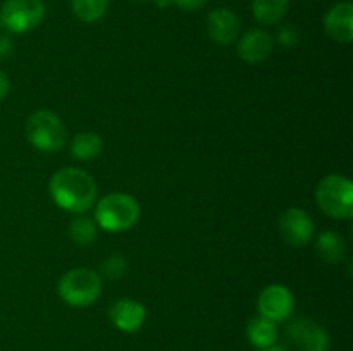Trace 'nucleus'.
Listing matches in <instances>:
<instances>
[{
    "label": "nucleus",
    "instance_id": "obj_15",
    "mask_svg": "<svg viewBox=\"0 0 353 351\" xmlns=\"http://www.w3.org/2000/svg\"><path fill=\"white\" fill-rule=\"evenodd\" d=\"M290 0H252L254 17L264 26H274L286 16Z\"/></svg>",
    "mask_w": 353,
    "mask_h": 351
},
{
    "label": "nucleus",
    "instance_id": "obj_22",
    "mask_svg": "<svg viewBox=\"0 0 353 351\" xmlns=\"http://www.w3.org/2000/svg\"><path fill=\"white\" fill-rule=\"evenodd\" d=\"M207 0H171V3L178 6L183 10H196L205 6Z\"/></svg>",
    "mask_w": 353,
    "mask_h": 351
},
{
    "label": "nucleus",
    "instance_id": "obj_10",
    "mask_svg": "<svg viewBox=\"0 0 353 351\" xmlns=\"http://www.w3.org/2000/svg\"><path fill=\"white\" fill-rule=\"evenodd\" d=\"M288 337L302 348V351H326L330 336L326 330L309 319H299L290 323Z\"/></svg>",
    "mask_w": 353,
    "mask_h": 351
},
{
    "label": "nucleus",
    "instance_id": "obj_27",
    "mask_svg": "<svg viewBox=\"0 0 353 351\" xmlns=\"http://www.w3.org/2000/svg\"><path fill=\"white\" fill-rule=\"evenodd\" d=\"M138 2H148V0H138Z\"/></svg>",
    "mask_w": 353,
    "mask_h": 351
},
{
    "label": "nucleus",
    "instance_id": "obj_3",
    "mask_svg": "<svg viewBox=\"0 0 353 351\" xmlns=\"http://www.w3.org/2000/svg\"><path fill=\"white\" fill-rule=\"evenodd\" d=\"M62 301L71 306H90L102 292V277L88 267H74L65 272L57 284Z\"/></svg>",
    "mask_w": 353,
    "mask_h": 351
},
{
    "label": "nucleus",
    "instance_id": "obj_2",
    "mask_svg": "<svg viewBox=\"0 0 353 351\" xmlns=\"http://www.w3.org/2000/svg\"><path fill=\"white\" fill-rule=\"evenodd\" d=\"M140 205L126 193H110L95 203V222L107 233H124L137 224Z\"/></svg>",
    "mask_w": 353,
    "mask_h": 351
},
{
    "label": "nucleus",
    "instance_id": "obj_20",
    "mask_svg": "<svg viewBox=\"0 0 353 351\" xmlns=\"http://www.w3.org/2000/svg\"><path fill=\"white\" fill-rule=\"evenodd\" d=\"M128 270V264L124 260L123 255H110L109 258L100 264V277H105V279H121Z\"/></svg>",
    "mask_w": 353,
    "mask_h": 351
},
{
    "label": "nucleus",
    "instance_id": "obj_18",
    "mask_svg": "<svg viewBox=\"0 0 353 351\" xmlns=\"http://www.w3.org/2000/svg\"><path fill=\"white\" fill-rule=\"evenodd\" d=\"M69 236H71L72 243H76L78 246H88L99 236V226H97L95 219L85 215V213H78L69 224Z\"/></svg>",
    "mask_w": 353,
    "mask_h": 351
},
{
    "label": "nucleus",
    "instance_id": "obj_4",
    "mask_svg": "<svg viewBox=\"0 0 353 351\" xmlns=\"http://www.w3.org/2000/svg\"><path fill=\"white\" fill-rule=\"evenodd\" d=\"M319 209L331 219H350L353 213V184L348 178L330 174L316 188Z\"/></svg>",
    "mask_w": 353,
    "mask_h": 351
},
{
    "label": "nucleus",
    "instance_id": "obj_5",
    "mask_svg": "<svg viewBox=\"0 0 353 351\" xmlns=\"http://www.w3.org/2000/svg\"><path fill=\"white\" fill-rule=\"evenodd\" d=\"M24 131L28 141L40 151H59L64 147L68 136V129L61 117L47 109L31 114Z\"/></svg>",
    "mask_w": 353,
    "mask_h": 351
},
{
    "label": "nucleus",
    "instance_id": "obj_14",
    "mask_svg": "<svg viewBox=\"0 0 353 351\" xmlns=\"http://www.w3.org/2000/svg\"><path fill=\"white\" fill-rule=\"evenodd\" d=\"M317 253L326 264H340L347 255V244L345 240L334 231H324L317 236Z\"/></svg>",
    "mask_w": 353,
    "mask_h": 351
},
{
    "label": "nucleus",
    "instance_id": "obj_16",
    "mask_svg": "<svg viewBox=\"0 0 353 351\" xmlns=\"http://www.w3.org/2000/svg\"><path fill=\"white\" fill-rule=\"evenodd\" d=\"M247 336L248 341L257 350H262V348H268L276 343V339H278V327H276L274 322L265 319V317H254L247 326Z\"/></svg>",
    "mask_w": 353,
    "mask_h": 351
},
{
    "label": "nucleus",
    "instance_id": "obj_7",
    "mask_svg": "<svg viewBox=\"0 0 353 351\" xmlns=\"http://www.w3.org/2000/svg\"><path fill=\"white\" fill-rule=\"evenodd\" d=\"M257 308L261 317L271 322H285L295 308V299L286 286L271 284L259 295Z\"/></svg>",
    "mask_w": 353,
    "mask_h": 351
},
{
    "label": "nucleus",
    "instance_id": "obj_11",
    "mask_svg": "<svg viewBox=\"0 0 353 351\" xmlns=\"http://www.w3.org/2000/svg\"><path fill=\"white\" fill-rule=\"evenodd\" d=\"M324 31L338 43H350L353 40V6L340 2L331 7L324 16Z\"/></svg>",
    "mask_w": 353,
    "mask_h": 351
},
{
    "label": "nucleus",
    "instance_id": "obj_8",
    "mask_svg": "<svg viewBox=\"0 0 353 351\" xmlns=\"http://www.w3.org/2000/svg\"><path fill=\"white\" fill-rule=\"evenodd\" d=\"M279 234L290 246H303L314 234V222L309 213L302 209H288L279 217Z\"/></svg>",
    "mask_w": 353,
    "mask_h": 351
},
{
    "label": "nucleus",
    "instance_id": "obj_12",
    "mask_svg": "<svg viewBox=\"0 0 353 351\" xmlns=\"http://www.w3.org/2000/svg\"><path fill=\"white\" fill-rule=\"evenodd\" d=\"M109 317L114 326L123 332H137L147 319V310L140 301L131 298H121L112 303Z\"/></svg>",
    "mask_w": 353,
    "mask_h": 351
},
{
    "label": "nucleus",
    "instance_id": "obj_24",
    "mask_svg": "<svg viewBox=\"0 0 353 351\" xmlns=\"http://www.w3.org/2000/svg\"><path fill=\"white\" fill-rule=\"evenodd\" d=\"M9 78H7V74L3 71H0V102H2L3 98L7 96V93H9Z\"/></svg>",
    "mask_w": 353,
    "mask_h": 351
},
{
    "label": "nucleus",
    "instance_id": "obj_17",
    "mask_svg": "<svg viewBox=\"0 0 353 351\" xmlns=\"http://www.w3.org/2000/svg\"><path fill=\"white\" fill-rule=\"evenodd\" d=\"M103 148L102 138L93 131L78 133L71 141V155L78 160H93Z\"/></svg>",
    "mask_w": 353,
    "mask_h": 351
},
{
    "label": "nucleus",
    "instance_id": "obj_23",
    "mask_svg": "<svg viewBox=\"0 0 353 351\" xmlns=\"http://www.w3.org/2000/svg\"><path fill=\"white\" fill-rule=\"evenodd\" d=\"M12 54V41L9 36H0V58H6Z\"/></svg>",
    "mask_w": 353,
    "mask_h": 351
},
{
    "label": "nucleus",
    "instance_id": "obj_13",
    "mask_svg": "<svg viewBox=\"0 0 353 351\" xmlns=\"http://www.w3.org/2000/svg\"><path fill=\"white\" fill-rule=\"evenodd\" d=\"M272 52V36L264 30H250L238 41V55L248 64L264 62Z\"/></svg>",
    "mask_w": 353,
    "mask_h": 351
},
{
    "label": "nucleus",
    "instance_id": "obj_1",
    "mask_svg": "<svg viewBox=\"0 0 353 351\" xmlns=\"http://www.w3.org/2000/svg\"><path fill=\"white\" fill-rule=\"evenodd\" d=\"M48 191L59 209L71 213H85L95 206L97 182L86 171L78 167H64L52 176Z\"/></svg>",
    "mask_w": 353,
    "mask_h": 351
},
{
    "label": "nucleus",
    "instance_id": "obj_21",
    "mask_svg": "<svg viewBox=\"0 0 353 351\" xmlns=\"http://www.w3.org/2000/svg\"><path fill=\"white\" fill-rule=\"evenodd\" d=\"M296 41H299V34H296V31L293 30V28L285 26L281 31H279V43L292 47V45H295Z\"/></svg>",
    "mask_w": 353,
    "mask_h": 351
},
{
    "label": "nucleus",
    "instance_id": "obj_26",
    "mask_svg": "<svg viewBox=\"0 0 353 351\" xmlns=\"http://www.w3.org/2000/svg\"><path fill=\"white\" fill-rule=\"evenodd\" d=\"M159 7H168L171 3V0H154Z\"/></svg>",
    "mask_w": 353,
    "mask_h": 351
},
{
    "label": "nucleus",
    "instance_id": "obj_6",
    "mask_svg": "<svg viewBox=\"0 0 353 351\" xmlns=\"http://www.w3.org/2000/svg\"><path fill=\"white\" fill-rule=\"evenodd\" d=\"M43 17V0H6L0 7V24L12 34L33 31Z\"/></svg>",
    "mask_w": 353,
    "mask_h": 351
},
{
    "label": "nucleus",
    "instance_id": "obj_9",
    "mask_svg": "<svg viewBox=\"0 0 353 351\" xmlns=\"http://www.w3.org/2000/svg\"><path fill=\"white\" fill-rule=\"evenodd\" d=\"M207 33L214 43L228 47L234 43L240 34V19L233 10L226 7L214 9L207 17Z\"/></svg>",
    "mask_w": 353,
    "mask_h": 351
},
{
    "label": "nucleus",
    "instance_id": "obj_25",
    "mask_svg": "<svg viewBox=\"0 0 353 351\" xmlns=\"http://www.w3.org/2000/svg\"><path fill=\"white\" fill-rule=\"evenodd\" d=\"M261 351H286V350L283 346H278V344H271V346L268 348H262Z\"/></svg>",
    "mask_w": 353,
    "mask_h": 351
},
{
    "label": "nucleus",
    "instance_id": "obj_19",
    "mask_svg": "<svg viewBox=\"0 0 353 351\" xmlns=\"http://www.w3.org/2000/svg\"><path fill=\"white\" fill-rule=\"evenodd\" d=\"M109 2L110 0H71V9L81 23H95L107 12Z\"/></svg>",
    "mask_w": 353,
    "mask_h": 351
}]
</instances>
